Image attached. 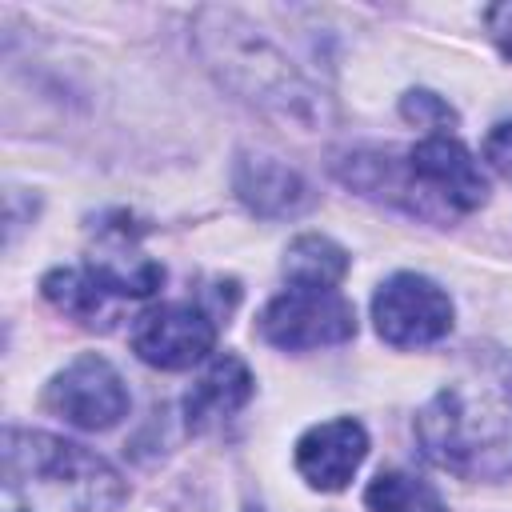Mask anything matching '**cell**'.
<instances>
[{
	"label": "cell",
	"instance_id": "cell-1",
	"mask_svg": "<svg viewBox=\"0 0 512 512\" xmlns=\"http://www.w3.org/2000/svg\"><path fill=\"white\" fill-rule=\"evenodd\" d=\"M196 48L208 68L240 100L272 112L280 120L312 128L324 116V96L304 80V72L240 12L204 8L196 16Z\"/></svg>",
	"mask_w": 512,
	"mask_h": 512
},
{
	"label": "cell",
	"instance_id": "cell-2",
	"mask_svg": "<svg viewBox=\"0 0 512 512\" xmlns=\"http://www.w3.org/2000/svg\"><path fill=\"white\" fill-rule=\"evenodd\" d=\"M424 456L464 480L512 476V388L456 380L416 412Z\"/></svg>",
	"mask_w": 512,
	"mask_h": 512
},
{
	"label": "cell",
	"instance_id": "cell-3",
	"mask_svg": "<svg viewBox=\"0 0 512 512\" xmlns=\"http://www.w3.org/2000/svg\"><path fill=\"white\" fill-rule=\"evenodd\" d=\"M4 476L8 488H36L60 512H116L128 496L124 476L104 456L48 432L8 428Z\"/></svg>",
	"mask_w": 512,
	"mask_h": 512
},
{
	"label": "cell",
	"instance_id": "cell-4",
	"mask_svg": "<svg viewBox=\"0 0 512 512\" xmlns=\"http://www.w3.org/2000/svg\"><path fill=\"white\" fill-rule=\"evenodd\" d=\"M260 336L284 352L332 348L356 336V308L340 292L324 288H288L272 296L256 320Z\"/></svg>",
	"mask_w": 512,
	"mask_h": 512
},
{
	"label": "cell",
	"instance_id": "cell-5",
	"mask_svg": "<svg viewBox=\"0 0 512 512\" xmlns=\"http://www.w3.org/2000/svg\"><path fill=\"white\" fill-rule=\"evenodd\" d=\"M452 316L448 292L420 272H396L372 296V324L392 348H424L444 340L452 332Z\"/></svg>",
	"mask_w": 512,
	"mask_h": 512
},
{
	"label": "cell",
	"instance_id": "cell-6",
	"mask_svg": "<svg viewBox=\"0 0 512 512\" xmlns=\"http://www.w3.org/2000/svg\"><path fill=\"white\" fill-rule=\"evenodd\" d=\"M44 404L84 432H104L128 416V384L104 356L84 352L48 380Z\"/></svg>",
	"mask_w": 512,
	"mask_h": 512
},
{
	"label": "cell",
	"instance_id": "cell-7",
	"mask_svg": "<svg viewBox=\"0 0 512 512\" xmlns=\"http://www.w3.org/2000/svg\"><path fill=\"white\" fill-rule=\"evenodd\" d=\"M216 348V320L192 300H164L136 316L132 352L164 372H180L200 364Z\"/></svg>",
	"mask_w": 512,
	"mask_h": 512
},
{
	"label": "cell",
	"instance_id": "cell-8",
	"mask_svg": "<svg viewBox=\"0 0 512 512\" xmlns=\"http://www.w3.org/2000/svg\"><path fill=\"white\" fill-rule=\"evenodd\" d=\"M408 184L424 196H436L452 212H476L488 200V180L476 156L448 132H432L408 148Z\"/></svg>",
	"mask_w": 512,
	"mask_h": 512
},
{
	"label": "cell",
	"instance_id": "cell-9",
	"mask_svg": "<svg viewBox=\"0 0 512 512\" xmlns=\"http://www.w3.org/2000/svg\"><path fill=\"white\" fill-rule=\"evenodd\" d=\"M84 272L108 292V296H152L164 284V268L160 260H152L140 244V224H132L128 216H112L96 228L92 244H88V264Z\"/></svg>",
	"mask_w": 512,
	"mask_h": 512
},
{
	"label": "cell",
	"instance_id": "cell-10",
	"mask_svg": "<svg viewBox=\"0 0 512 512\" xmlns=\"http://www.w3.org/2000/svg\"><path fill=\"white\" fill-rule=\"evenodd\" d=\"M368 456V432L352 416H336L324 424H312L296 440V472L316 492H340L356 476V468Z\"/></svg>",
	"mask_w": 512,
	"mask_h": 512
},
{
	"label": "cell",
	"instance_id": "cell-11",
	"mask_svg": "<svg viewBox=\"0 0 512 512\" xmlns=\"http://www.w3.org/2000/svg\"><path fill=\"white\" fill-rule=\"evenodd\" d=\"M232 188H236L240 204L260 220H292V216H300L316 204L312 184L296 168L280 164L276 156H260V152L256 156L244 152L236 160Z\"/></svg>",
	"mask_w": 512,
	"mask_h": 512
},
{
	"label": "cell",
	"instance_id": "cell-12",
	"mask_svg": "<svg viewBox=\"0 0 512 512\" xmlns=\"http://www.w3.org/2000/svg\"><path fill=\"white\" fill-rule=\"evenodd\" d=\"M256 392V376L252 368L232 356V352H220L204 372L200 380L192 384V392L184 396V424L188 432H208L224 420H232Z\"/></svg>",
	"mask_w": 512,
	"mask_h": 512
},
{
	"label": "cell",
	"instance_id": "cell-13",
	"mask_svg": "<svg viewBox=\"0 0 512 512\" xmlns=\"http://www.w3.org/2000/svg\"><path fill=\"white\" fill-rule=\"evenodd\" d=\"M352 260L348 252L320 232H304L284 248V276L292 288H324L336 292V284L348 276Z\"/></svg>",
	"mask_w": 512,
	"mask_h": 512
},
{
	"label": "cell",
	"instance_id": "cell-14",
	"mask_svg": "<svg viewBox=\"0 0 512 512\" xmlns=\"http://www.w3.org/2000/svg\"><path fill=\"white\" fill-rule=\"evenodd\" d=\"M364 504H368V512H448L444 496L428 480L400 472V468L380 472L364 488Z\"/></svg>",
	"mask_w": 512,
	"mask_h": 512
},
{
	"label": "cell",
	"instance_id": "cell-15",
	"mask_svg": "<svg viewBox=\"0 0 512 512\" xmlns=\"http://www.w3.org/2000/svg\"><path fill=\"white\" fill-rule=\"evenodd\" d=\"M40 292L56 312H64V316H72L80 324H96V316H104V304H108V292L88 272H76V268L44 272Z\"/></svg>",
	"mask_w": 512,
	"mask_h": 512
},
{
	"label": "cell",
	"instance_id": "cell-16",
	"mask_svg": "<svg viewBox=\"0 0 512 512\" xmlns=\"http://www.w3.org/2000/svg\"><path fill=\"white\" fill-rule=\"evenodd\" d=\"M400 116L412 120V124H420V128H448V124H456L452 104H448L444 96L428 92V88L404 92V96H400Z\"/></svg>",
	"mask_w": 512,
	"mask_h": 512
},
{
	"label": "cell",
	"instance_id": "cell-17",
	"mask_svg": "<svg viewBox=\"0 0 512 512\" xmlns=\"http://www.w3.org/2000/svg\"><path fill=\"white\" fill-rule=\"evenodd\" d=\"M484 160H488V168H492L500 180L512 184V120H504V124H496V128L488 132V140H484Z\"/></svg>",
	"mask_w": 512,
	"mask_h": 512
},
{
	"label": "cell",
	"instance_id": "cell-18",
	"mask_svg": "<svg viewBox=\"0 0 512 512\" xmlns=\"http://www.w3.org/2000/svg\"><path fill=\"white\" fill-rule=\"evenodd\" d=\"M484 24H488L492 44L512 60V4H492V8L484 12Z\"/></svg>",
	"mask_w": 512,
	"mask_h": 512
},
{
	"label": "cell",
	"instance_id": "cell-19",
	"mask_svg": "<svg viewBox=\"0 0 512 512\" xmlns=\"http://www.w3.org/2000/svg\"><path fill=\"white\" fill-rule=\"evenodd\" d=\"M12 512H28V508H12Z\"/></svg>",
	"mask_w": 512,
	"mask_h": 512
}]
</instances>
